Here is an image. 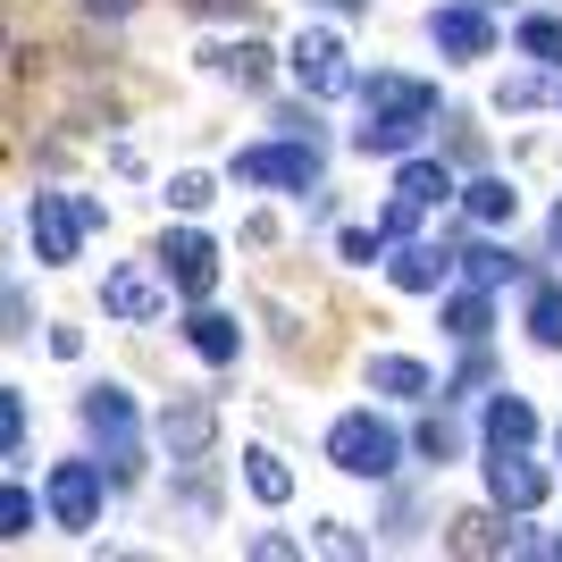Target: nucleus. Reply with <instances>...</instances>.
I'll list each match as a JSON object with an SVG mask.
<instances>
[{
  "label": "nucleus",
  "instance_id": "f257e3e1",
  "mask_svg": "<svg viewBox=\"0 0 562 562\" xmlns=\"http://www.w3.org/2000/svg\"><path fill=\"white\" fill-rule=\"evenodd\" d=\"M437 126V85H420V76H370L361 85V126H352V151L361 160H403L412 143Z\"/></svg>",
  "mask_w": 562,
  "mask_h": 562
},
{
  "label": "nucleus",
  "instance_id": "f03ea898",
  "mask_svg": "<svg viewBox=\"0 0 562 562\" xmlns=\"http://www.w3.org/2000/svg\"><path fill=\"white\" fill-rule=\"evenodd\" d=\"M328 462L345 470V479H395L403 437L378 420V412H345V420L328 428Z\"/></svg>",
  "mask_w": 562,
  "mask_h": 562
},
{
  "label": "nucleus",
  "instance_id": "7ed1b4c3",
  "mask_svg": "<svg viewBox=\"0 0 562 562\" xmlns=\"http://www.w3.org/2000/svg\"><path fill=\"white\" fill-rule=\"evenodd\" d=\"M285 68H294V85H303L311 101L361 93V85H352V59H345V34H328V25H303L294 50H285Z\"/></svg>",
  "mask_w": 562,
  "mask_h": 562
},
{
  "label": "nucleus",
  "instance_id": "20e7f679",
  "mask_svg": "<svg viewBox=\"0 0 562 562\" xmlns=\"http://www.w3.org/2000/svg\"><path fill=\"white\" fill-rule=\"evenodd\" d=\"M235 186H285V193H311V186H319V151H311L303 135L252 143V151H235Z\"/></svg>",
  "mask_w": 562,
  "mask_h": 562
},
{
  "label": "nucleus",
  "instance_id": "39448f33",
  "mask_svg": "<svg viewBox=\"0 0 562 562\" xmlns=\"http://www.w3.org/2000/svg\"><path fill=\"white\" fill-rule=\"evenodd\" d=\"M25 235H34V260H50V269H68L76 244H85V211H76V193H34L25 202Z\"/></svg>",
  "mask_w": 562,
  "mask_h": 562
},
{
  "label": "nucleus",
  "instance_id": "423d86ee",
  "mask_svg": "<svg viewBox=\"0 0 562 562\" xmlns=\"http://www.w3.org/2000/svg\"><path fill=\"white\" fill-rule=\"evenodd\" d=\"M546 495H554V479H546V462H529V446H487V504L538 513Z\"/></svg>",
  "mask_w": 562,
  "mask_h": 562
},
{
  "label": "nucleus",
  "instance_id": "0eeeda50",
  "mask_svg": "<svg viewBox=\"0 0 562 562\" xmlns=\"http://www.w3.org/2000/svg\"><path fill=\"white\" fill-rule=\"evenodd\" d=\"M160 269H168V285L186 294V303H211V285H218V244L211 235H193V227H177L160 244Z\"/></svg>",
  "mask_w": 562,
  "mask_h": 562
},
{
  "label": "nucleus",
  "instance_id": "6e6552de",
  "mask_svg": "<svg viewBox=\"0 0 562 562\" xmlns=\"http://www.w3.org/2000/svg\"><path fill=\"white\" fill-rule=\"evenodd\" d=\"M446 193H453V177L437 160H403L395 168V202H386V235H412V227H420V211H437Z\"/></svg>",
  "mask_w": 562,
  "mask_h": 562
},
{
  "label": "nucleus",
  "instance_id": "1a4fd4ad",
  "mask_svg": "<svg viewBox=\"0 0 562 562\" xmlns=\"http://www.w3.org/2000/svg\"><path fill=\"white\" fill-rule=\"evenodd\" d=\"M85 428L110 446V479H135V446H126L135 403H126V386H93V395H85Z\"/></svg>",
  "mask_w": 562,
  "mask_h": 562
},
{
  "label": "nucleus",
  "instance_id": "9d476101",
  "mask_svg": "<svg viewBox=\"0 0 562 562\" xmlns=\"http://www.w3.org/2000/svg\"><path fill=\"white\" fill-rule=\"evenodd\" d=\"M428 43L446 50V59H487L495 50V25H487V0H453L428 18Z\"/></svg>",
  "mask_w": 562,
  "mask_h": 562
},
{
  "label": "nucleus",
  "instance_id": "9b49d317",
  "mask_svg": "<svg viewBox=\"0 0 562 562\" xmlns=\"http://www.w3.org/2000/svg\"><path fill=\"white\" fill-rule=\"evenodd\" d=\"M50 520H59V529H93L101 520V470L93 462H59L50 470Z\"/></svg>",
  "mask_w": 562,
  "mask_h": 562
},
{
  "label": "nucleus",
  "instance_id": "f8f14e48",
  "mask_svg": "<svg viewBox=\"0 0 562 562\" xmlns=\"http://www.w3.org/2000/svg\"><path fill=\"white\" fill-rule=\"evenodd\" d=\"M101 311L126 319V328H143V319H160V311H168V285L151 278V269H110V278H101Z\"/></svg>",
  "mask_w": 562,
  "mask_h": 562
},
{
  "label": "nucleus",
  "instance_id": "ddd939ff",
  "mask_svg": "<svg viewBox=\"0 0 562 562\" xmlns=\"http://www.w3.org/2000/svg\"><path fill=\"white\" fill-rule=\"evenodd\" d=\"M495 513H504V504H495ZM495 513L453 520V554H520V546H529V529H513V520H495Z\"/></svg>",
  "mask_w": 562,
  "mask_h": 562
},
{
  "label": "nucleus",
  "instance_id": "4468645a",
  "mask_svg": "<svg viewBox=\"0 0 562 562\" xmlns=\"http://www.w3.org/2000/svg\"><path fill=\"white\" fill-rule=\"evenodd\" d=\"M446 269H453V252H437V244H403V252L386 260V278H395L403 294H437V285H446Z\"/></svg>",
  "mask_w": 562,
  "mask_h": 562
},
{
  "label": "nucleus",
  "instance_id": "2eb2a0df",
  "mask_svg": "<svg viewBox=\"0 0 562 562\" xmlns=\"http://www.w3.org/2000/svg\"><path fill=\"white\" fill-rule=\"evenodd\" d=\"M211 403H168L160 412V437H168V453H177V462H193V453L211 446Z\"/></svg>",
  "mask_w": 562,
  "mask_h": 562
},
{
  "label": "nucleus",
  "instance_id": "dca6fc26",
  "mask_svg": "<svg viewBox=\"0 0 562 562\" xmlns=\"http://www.w3.org/2000/svg\"><path fill=\"white\" fill-rule=\"evenodd\" d=\"M186 345L202 352V361H218V370H227L235 352H244V328H235L227 311H193V319H186Z\"/></svg>",
  "mask_w": 562,
  "mask_h": 562
},
{
  "label": "nucleus",
  "instance_id": "f3484780",
  "mask_svg": "<svg viewBox=\"0 0 562 562\" xmlns=\"http://www.w3.org/2000/svg\"><path fill=\"white\" fill-rule=\"evenodd\" d=\"M370 395H403L412 403V395H428V370L412 361V352H378L370 361Z\"/></svg>",
  "mask_w": 562,
  "mask_h": 562
},
{
  "label": "nucleus",
  "instance_id": "a211bd4d",
  "mask_svg": "<svg viewBox=\"0 0 562 562\" xmlns=\"http://www.w3.org/2000/svg\"><path fill=\"white\" fill-rule=\"evenodd\" d=\"M462 202H470V218H479V227H513V211H520V193L504 186V177H470Z\"/></svg>",
  "mask_w": 562,
  "mask_h": 562
},
{
  "label": "nucleus",
  "instance_id": "6ab92c4d",
  "mask_svg": "<svg viewBox=\"0 0 562 562\" xmlns=\"http://www.w3.org/2000/svg\"><path fill=\"white\" fill-rule=\"evenodd\" d=\"M529 437H538V412L520 395H495L487 403V446H529Z\"/></svg>",
  "mask_w": 562,
  "mask_h": 562
},
{
  "label": "nucleus",
  "instance_id": "aec40b11",
  "mask_svg": "<svg viewBox=\"0 0 562 562\" xmlns=\"http://www.w3.org/2000/svg\"><path fill=\"white\" fill-rule=\"evenodd\" d=\"M244 487H252L260 504H285V495H294V470H285L269 446H252V453H244Z\"/></svg>",
  "mask_w": 562,
  "mask_h": 562
},
{
  "label": "nucleus",
  "instance_id": "412c9836",
  "mask_svg": "<svg viewBox=\"0 0 562 562\" xmlns=\"http://www.w3.org/2000/svg\"><path fill=\"white\" fill-rule=\"evenodd\" d=\"M211 68L235 76V85L252 93V85H269V43H218V50H211Z\"/></svg>",
  "mask_w": 562,
  "mask_h": 562
},
{
  "label": "nucleus",
  "instance_id": "4be33fe9",
  "mask_svg": "<svg viewBox=\"0 0 562 562\" xmlns=\"http://www.w3.org/2000/svg\"><path fill=\"white\" fill-rule=\"evenodd\" d=\"M529 336H538L546 352H562V285H538V294H529Z\"/></svg>",
  "mask_w": 562,
  "mask_h": 562
},
{
  "label": "nucleus",
  "instance_id": "5701e85b",
  "mask_svg": "<svg viewBox=\"0 0 562 562\" xmlns=\"http://www.w3.org/2000/svg\"><path fill=\"white\" fill-rule=\"evenodd\" d=\"M446 336H462V345H479V336H487V285L446 303Z\"/></svg>",
  "mask_w": 562,
  "mask_h": 562
},
{
  "label": "nucleus",
  "instance_id": "b1692460",
  "mask_svg": "<svg viewBox=\"0 0 562 562\" xmlns=\"http://www.w3.org/2000/svg\"><path fill=\"white\" fill-rule=\"evenodd\" d=\"M520 59L562 68V18H520Z\"/></svg>",
  "mask_w": 562,
  "mask_h": 562
},
{
  "label": "nucleus",
  "instance_id": "393cba45",
  "mask_svg": "<svg viewBox=\"0 0 562 562\" xmlns=\"http://www.w3.org/2000/svg\"><path fill=\"white\" fill-rule=\"evenodd\" d=\"M462 269H470V285H504V278L520 269V260L504 252V244H470V252H462Z\"/></svg>",
  "mask_w": 562,
  "mask_h": 562
},
{
  "label": "nucleus",
  "instance_id": "a878e982",
  "mask_svg": "<svg viewBox=\"0 0 562 562\" xmlns=\"http://www.w3.org/2000/svg\"><path fill=\"white\" fill-rule=\"evenodd\" d=\"M412 446H420L428 462H453V453H462V428H453L446 412H428V420H420V437H412Z\"/></svg>",
  "mask_w": 562,
  "mask_h": 562
},
{
  "label": "nucleus",
  "instance_id": "bb28decb",
  "mask_svg": "<svg viewBox=\"0 0 562 562\" xmlns=\"http://www.w3.org/2000/svg\"><path fill=\"white\" fill-rule=\"evenodd\" d=\"M168 202H177V211H211L218 186L202 177V168H177V177H168Z\"/></svg>",
  "mask_w": 562,
  "mask_h": 562
},
{
  "label": "nucleus",
  "instance_id": "cd10ccee",
  "mask_svg": "<svg viewBox=\"0 0 562 562\" xmlns=\"http://www.w3.org/2000/svg\"><path fill=\"white\" fill-rule=\"evenodd\" d=\"M25 529H34V495H25V487H18V479H9V487H0V538L18 546V538H25Z\"/></svg>",
  "mask_w": 562,
  "mask_h": 562
},
{
  "label": "nucleus",
  "instance_id": "c85d7f7f",
  "mask_svg": "<svg viewBox=\"0 0 562 562\" xmlns=\"http://www.w3.org/2000/svg\"><path fill=\"white\" fill-rule=\"evenodd\" d=\"M0 446H9V462H25V395L18 386H0Z\"/></svg>",
  "mask_w": 562,
  "mask_h": 562
},
{
  "label": "nucleus",
  "instance_id": "c756f323",
  "mask_svg": "<svg viewBox=\"0 0 562 562\" xmlns=\"http://www.w3.org/2000/svg\"><path fill=\"white\" fill-rule=\"evenodd\" d=\"M336 252H345L352 269H370V260L386 252V227H345V235H336Z\"/></svg>",
  "mask_w": 562,
  "mask_h": 562
},
{
  "label": "nucleus",
  "instance_id": "7c9ffc66",
  "mask_svg": "<svg viewBox=\"0 0 562 562\" xmlns=\"http://www.w3.org/2000/svg\"><path fill=\"white\" fill-rule=\"evenodd\" d=\"M319 546H328V554H361V538H352L345 520H319Z\"/></svg>",
  "mask_w": 562,
  "mask_h": 562
},
{
  "label": "nucleus",
  "instance_id": "2f4dec72",
  "mask_svg": "<svg viewBox=\"0 0 562 562\" xmlns=\"http://www.w3.org/2000/svg\"><path fill=\"white\" fill-rule=\"evenodd\" d=\"M9 336H34V303H25L18 285H9Z\"/></svg>",
  "mask_w": 562,
  "mask_h": 562
},
{
  "label": "nucleus",
  "instance_id": "473e14b6",
  "mask_svg": "<svg viewBox=\"0 0 562 562\" xmlns=\"http://www.w3.org/2000/svg\"><path fill=\"white\" fill-rule=\"evenodd\" d=\"M85 18H135V0H76Z\"/></svg>",
  "mask_w": 562,
  "mask_h": 562
},
{
  "label": "nucleus",
  "instance_id": "72a5a7b5",
  "mask_svg": "<svg viewBox=\"0 0 562 562\" xmlns=\"http://www.w3.org/2000/svg\"><path fill=\"white\" fill-rule=\"evenodd\" d=\"M193 18H227V9H244V0H186Z\"/></svg>",
  "mask_w": 562,
  "mask_h": 562
},
{
  "label": "nucleus",
  "instance_id": "f704fd0d",
  "mask_svg": "<svg viewBox=\"0 0 562 562\" xmlns=\"http://www.w3.org/2000/svg\"><path fill=\"white\" fill-rule=\"evenodd\" d=\"M546 235H554V252H562V211H554V218H546Z\"/></svg>",
  "mask_w": 562,
  "mask_h": 562
},
{
  "label": "nucleus",
  "instance_id": "c9c22d12",
  "mask_svg": "<svg viewBox=\"0 0 562 562\" xmlns=\"http://www.w3.org/2000/svg\"><path fill=\"white\" fill-rule=\"evenodd\" d=\"M487 9H495V0H487Z\"/></svg>",
  "mask_w": 562,
  "mask_h": 562
},
{
  "label": "nucleus",
  "instance_id": "e433bc0d",
  "mask_svg": "<svg viewBox=\"0 0 562 562\" xmlns=\"http://www.w3.org/2000/svg\"><path fill=\"white\" fill-rule=\"evenodd\" d=\"M554 446H562V437H554Z\"/></svg>",
  "mask_w": 562,
  "mask_h": 562
}]
</instances>
